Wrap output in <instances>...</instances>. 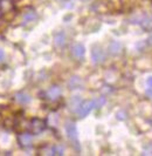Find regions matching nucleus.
Masks as SVG:
<instances>
[{
    "label": "nucleus",
    "instance_id": "1",
    "mask_svg": "<svg viewBox=\"0 0 152 156\" xmlns=\"http://www.w3.org/2000/svg\"><path fill=\"white\" fill-rule=\"evenodd\" d=\"M95 108V106H94V100H87V101H82L81 102V105H80V107H78V109L76 110V113H77V115L78 117H85L89 113H90L91 110Z\"/></svg>",
    "mask_w": 152,
    "mask_h": 156
},
{
    "label": "nucleus",
    "instance_id": "2",
    "mask_svg": "<svg viewBox=\"0 0 152 156\" xmlns=\"http://www.w3.org/2000/svg\"><path fill=\"white\" fill-rule=\"evenodd\" d=\"M64 129H66V133H67V136L70 141H73L75 144H77V139H78V134H77V128H76V125L71 121H68L66 122V126H64Z\"/></svg>",
    "mask_w": 152,
    "mask_h": 156
},
{
    "label": "nucleus",
    "instance_id": "3",
    "mask_svg": "<svg viewBox=\"0 0 152 156\" xmlns=\"http://www.w3.org/2000/svg\"><path fill=\"white\" fill-rule=\"evenodd\" d=\"M105 59V53L101 46H94L91 49V60L94 63H101Z\"/></svg>",
    "mask_w": 152,
    "mask_h": 156
},
{
    "label": "nucleus",
    "instance_id": "4",
    "mask_svg": "<svg viewBox=\"0 0 152 156\" xmlns=\"http://www.w3.org/2000/svg\"><path fill=\"white\" fill-rule=\"evenodd\" d=\"M46 129V122L43 120L39 119V117H35L30 121V130L32 133L38 135V134L42 133L43 130Z\"/></svg>",
    "mask_w": 152,
    "mask_h": 156
},
{
    "label": "nucleus",
    "instance_id": "5",
    "mask_svg": "<svg viewBox=\"0 0 152 156\" xmlns=\"http://www.w3.org/2000/svg\"><path fill=\"white\" fill-rule=\"evenodd\" d=\"M18 141L21 147H29L33 142V136L29 133H21L18 136Z\"/></svg>",
    "mask_w": 152,
    "mask_h": 156
},
{
    "label": "nucleus",
    "instance_id": "6",
    "mask_svg": "<svg viewBox=\"0 0 152 156\" xmlns=\"http://www.w3.org/2000/svg\"><path fill=\"white\" fill-rule=\"evenodd\" d=\"M71 54L74 55L76 59H82L85 54V48L82 44H75L71 47Z\"/></svg>",
    "mask_w": 152,
    "mask_h": 156
},
{
    "label": "nucleus",
    "instance_id": "7",
    "mask_svg": "<svg viewBox=\"0 0 152 156\" xmlns=\"http://www.w3.org/2000/svg\"><path fill=\"white\" fill-rule=\"evenodd\" d=\"M83 86V81H82V79L80 78V76H71V78L69 79L68 81V87L70 89H81Z\"/></svg>",
    "mask_w": 152,
    "mask_h": 156
},
{
    "label": "nucleus",
    "instance_id": "8",
    "mask_svg": "<svg viewBox=\"0 0 152 156\" xmlns=\"http://www.w3.org/2000/svg\"><path fill=\"white\" fill-rule=\"evenodd\" d=\"M36 19V12L33 8H27L25 12L22 13V21L25 23H32Z\"/></svg>",
    "mask_w": 152,
    "mask_h": 156
},
{
    "label": "nucleus",
    "instance_id": "9",
    "mask_svg": "<svg viewBox=\"0 0 152 156\" xmlns=\"http://www.w3.org/2000/svg\"><path fill=\"white\" fill-rule=\"evenodd\" d=\"M139 23L140 26L143 27V30L147 32H151L152 31V16L150 14H145L140 20H139Z\"/></svg>",
    "mask_w": 152,
    "mask_h": 156
},
{
    "label": "nucleus",
    "instance_id": "10",
    "mask_svg": "<svg viewBox=\"0 0 152 156\" xmlns=\"http://www.w3.org/2000/svg\"><path fill=\"white\" fill-rule=\"evenodd\" d=\"M61 93H62V90H61L60 87L52 86L48 90H47V98H48L49 100H56V99L60 98Z\"/></svg>",
    "mask_w": 152,
    "mask_h": 156
},
{
    "label": "nucleus",
    "instance_id": "11",
    "mask_svg": "<svg viewBox=\"0 0 152 156\" xmlns=\"http://www.w3.org/2000/svg\"><path fill=\"white\" fill-rule=\"evenodd\" d=\"M30 100H32L30 95L25 93V92H19V93L15 94V101L19 102L20 105H27L30 102Z\"/></svg>",
    "mask_w": 152,
    "mask_h": 156
},
{
    "label": "nucleus",
    "instance_id": "12",
    "mask_svg": "<svg viewBox=\"0 0 152 156\" xmlns=\"http://www.w3.org/2000/svg\"><path fill=\"white\" fill-rule=\"evenodd\" d=\"M108 49H109L110 54H112V55L119 54L122 51V44L119 42V41H111V42L109 44Z\"/></svg>",
    "mask_w": 152,
    "mask_h": 156
},
{
    "label": "nucleus",
    "instance_id": "13",
    "mask_svg": "<svg viewBox=\"0 0 152 156\" xmlns=\"http://www.w3.org/2000/svg\"><path fill=\"white\" fill-rule=\"evenodd\" d=\"M54 44L57 47H63L66 45V34L63 32H57L54 35Z\"/></svg>",
    "mask_w": 152,
    "mask_h": 156
},
{
    "label": "nucleus",
    "instance_id": "14",
    "mask_svg": "<svg viewBox=\"0 0 152 156\" xmlns=\"http://www.w3.org/2000/svg\"><path fill=\"white\" fill-rule=\"evenodd\" d=\"M81 98L80 96H74L71 100H70V102H69V107H70V110H74V112H76V110L78 109V107H80V105H81Z\"/></svg>",
    "mask_w": 152,
    "mask_h": 156
},
{
    "label": "nucleus",
    "instance_id": "15",
    "mask_svg": "<svg viewBox=\"0 0 152 156\" xmlns=\"http://www.w3.org/2000/svg\"><path fill=\"white\" fill-rule=\"evenodd\" d=\"M52 155H63L64 153V147L61 146V144H55L52 147V150H50Z\"/></svg>",
    "mask_w": 152,
    "mask_h": 156
},
{
    "label": "nucleus",
    "instance_id": "16",
    "mask_svg": "<svg viewBox=\"0 0 152 156\" xmlns=\"http://www.w3.org/2000/svg\"><path fill=\"white\" fill-rule=\"evenodd\" d=\"M105 102H106L105 98L99 96V98L94 100V106H95V108H101V107H103L105 105Z\"/></svg>",
    "mask_w": 152,
    "mask_h": 156
},
{
    "label": "nucleus",
    "instance_id": "17",
    "mask_svg": "<svg viewBox=\"0 0 152 156\" xmlns=\"http://www.w3.org/2000/svg\"><path fill=\"white\" fill-rule=\"evenodd\" d=\"M7 4H9L8 0H0V9L4 11V12H6V11H8V9H11L12 6H7Z\"/></svg>",
    "mask_w": 152,
    "mask_h": 156
},
{
    "label": "nucleus",
    "instance_id": "18",
    "mask_svg": "<svg viewBox=\"0 0 152 156\" xmlns=\"http://www.w3.org/2000/svg\"><path fill=\"white\" fill-rule=\"evenodd\" d=\"M116 117H117L118 120L123 121V120H125V119H126V113H125L124 110H119V112H117V114H116Z\"/></svg>",
    "mask_w": 152,
    "mask_h": 156
},
{
    "label": "nucleus",
    "instance_id": "19",
    "mask_svg": "<svg viewBox=\"0 0 152 156\" xmlns=\"http://www.w3.org/2000/svg\"><path fill=\"white\" fill-rule=\"evenodd\" d=\"M144 155H152V143L147 144V147H145Z\"/></svg>",
    "mask_w": 152,
    "mask_h": 156
},
{
    "label": "nucleus",
    "instance_id": "20",
    "mask_svg": "<svg viewBox=\"0 0 152 156\" xmlns=\"http://www.w3.org/2000/svg\"><path fill=\"white\" fill-rule=\"evenodd\" d=\"M5 60V51L0 48V62Z\"/></svg>",
    "mask_w": 152,
    "mask_h": 156
},
{
    "label": "nucleus",
    "instance_id": "21",
    "mask_svg": "<svg viewBox=\"0 0 152 156\" xmlns=\"http://www.w3.org/2000/svg\"><path fill=\"white\" fill-rule=\"evenodd\" d=\"M146 86L152 87V76H149V78L146 79Z\"/></svg>",
    "mask_w": 152,
    "mask_h": 156
},
{
    "label": "nucleus",
    "instance_id": "22",
    "mask_svg": "<svg viewBox=\"0 0 152 156\" xmlns=\"http://www.w3.org/2000/svg\"><path fill=\"white\" fill-rule=\"evenodd\" d=\"M146 94H147L150 98H152V87H149V88H147V90H146Z\"/></svg>",
    "mask_w": 152,
    "mask_h": 156
},
{
    "label": "nucleus",
    "instance_id": "23",
    "mask_svg": "<svg viewBox=\"0 0 152 156\" xmlns=\"http://www.w3.org/2000/svg\"><path fill=\"white\" fill-rule=\"evenodd\" d=\"M147 44H150V45H152V35L147 39Z\"/></svg>",
    "mask_w": 152,
    "mask_h": 156
},
{
    "label": "nucleus",
    "instance_id": "24",
    "mask_svg": "<svg viewBox=\"0 0 152 156\" xmlns=\"http://www.w3.org/2000/svg\"><path fill=\"white\" fill-rule=\"evenodd\" d=\"M12 1H19V0H12Z\"/></svg>",
    "mask_w": 152,
    "mask_h": 156
}]
</instances>
